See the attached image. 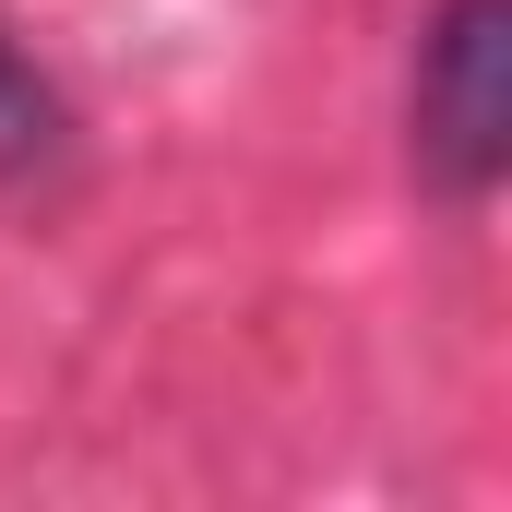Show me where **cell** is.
<instances>
[{
  "label": "cell",
  "instance_id": "1",
  "mask_svg": "<svg viewBox=\"0 0 512 512\" xmlns=\"http://www.w3.org/2000/svg\"><path fill=\"white\" fill-rule=\"evenodd\" d=\"M405 143L429 167V191L477 203L512 167V0H441L417 36V84H405Z\"/></svg>",
  "mask_w": 512,
  "mask_h": 512
},
{
  "label": "cell",
  "instance_id": "2",
  "mask_svg": "<svg viewBox=\"0 0 512 512\" xmlns=\"http://www.w3.org/2000/svg\"><path fill=\"white\" fill-rule=\"evenodd\" d=\"M72 155V96L48 84V60L0 24V179H36Z\"/></svg>",
  "mask_w": 512,
  "mask_h": 512
}]
</instances>
